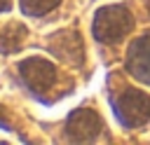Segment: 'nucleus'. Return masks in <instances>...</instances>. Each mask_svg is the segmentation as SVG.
<instances>
[{
	"label": "nucleus",
	"instance_id": "nucleus-1",
	"mask_svg": "<svg viewBox=\"0 0 150 145\" xmlns=\"http://www.w3.org/2000/svg\"><path fill=\"white\" fill-rule=\"evenodd\" d=\"M129 112H134L131 124L145 122L148 115H150V103H148V98H145L143 94H138V91H129V94L124 96V105H120V119H122L124 124H127V119H129Z\"/></svg>",
	"mask_w": 150,
	"mask_h": 145
}]
</instances>
